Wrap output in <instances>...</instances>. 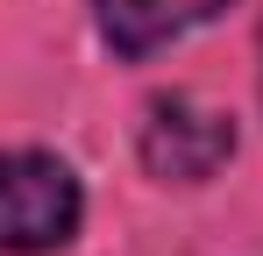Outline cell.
I'll return each mask as SVG.
<instances>
[{
  "label": "cell",
  "instance_id": "1",
  "mask_svg": "<svg viewBox=\"0 0 263 256\" xmlns=\"http://www.w3.org/2000/svg\"><path fill=\"white\" fill-rule=\"evenodd\" d=\"M135 150H142V171L164 185H206L235 157V121L192 93H164V100H149Z\"/></svg>",
  "mask_w": 263,
  "mask_h": 256
},
{
  "label": "cell",
  "instance_id": "2",
  "mask_svg": "<svg viewBox=\"0 0 263 256\" xmlns=\"http://www.w3.org/2000/svg\"><path fill=\"white\" fill-rule=\"evenodd\" d=\"M79 213H86L79 171L57 150H14L7 157V249L14 256L64 249L79 235Z\"/></svg>",
  "mask_w": 263,
  "mask_h": 256
},
{
  "label": "cell",
  "instance_id": "3",
  "mask_svg": "<svg viewBox=\"0 0 263 256\" xmlns=\"http://www.w3.org/2000/svg\"><path fill=\"white\" fill-rule=\"evenodd\" d=\"M92 7H100V36L114 57H149V50L178 43L185 29L214 22L228 0H92Z\"/></svg>",
  "mask_w": 263,
  "mask_h": 256
}]
</instances>
